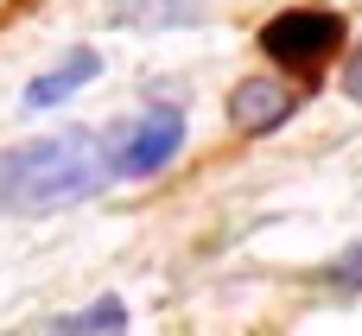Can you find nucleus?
Wrapping results in <instances>:
<instances>
[{"mask_svg": "<svg viewBox=\"0 0 362 336\" xmlns=\"http://www.w3.org/2000/svg\"><path fill=\"white\" fill-rule=\"evenodd\" d=\"M108 146L95 127H64L45 140H19L0 152V210L6 216H51L95 191H108Z\"/></svg>", "mask_w": 362, "mask_h": 336, "instance_id": "f257e3e1", "label": "nucleus"}, {"mask_svg": "<svg viewBox=\"0 0 362 336\" xmlns=\"http://www.w3.org/2000/svg\"><path fill=\"white\" fill-rule=\"evenodd\" d=\"M197 19H204V0H115V25H134V32H165Z\"/></svg>", "mask_w": 362, "mask_h": 336, "instance_id": "423d86ee", "label": "nucleus"}, {"mask_svg": "<svg viewBox=\"0 0 362 336\" xmlns=\"http://www.w3.org/2000/svg\"><path fill=\"white\" fill-rule=\"evenodd\" d=\"M293 108H299V95H293L286 83H274V76H248V83L229 89V121H235V133H274Z\"/></svg>", "mask_w": 362, "mask_h": 336, "instance_id": "20e7f679", "label": "nucleus"}, {"mask_svg": "<svg viewBox=\"0 0 362 336\" xmlns=\"http://www.w3.org/2000/svg\"><path fill=\"white\" fill-rule=\"evenodd\" d=\"M95 76H102V57H95L89 44H76L64 64H51L45 76L25 83V108H57V102H70V95H76L83 83H95Z\"/></svg>", "mask_w": 362, "mask_h": 336, "instance_id": "39448f33", "label": "nucleus"}, {"mask_svg": "<svg viewBox=\"0 0 362 336\" xmlns=\"http://www.w3.org/2000/svg\"><path fill=\"white\" fill-rule=\"evenodd\" d=\"M325 280H331L337 292H362V241H356V248H344V254L325 267Z\"/></svg>", "mask_w": 362, "mask_h": 336, "instance_id": "6e6552de", "label": "nucleus"}, {"mask_svg": "<svg viewBox=\"0 0 362 336\" xmlns=\"http://www.w3.org/2000/svg\"><path fill=\"white\" fill-rule=\"evenodd\" d=\"M337 44H344V19L318 13V6H293V13H274L261 25V51L286 70H318Z\"/></svg>", "mask_w": 362, "mask_h": 336, "instance_id": "7ed1b4c3", "label": "nucleus"}, {"mask_svg": "<svg viewBox=\"0 0 362 336\" xmlns=\"http://www.w3.org/2000/svg\"><path fill=\"white\" fill-rule=\"evenodd\" d=\"M344 89L362 102V51H350V64H344Z\"/></svg>", "mask_w": 362, "mask_h": 336, "instance_id": "1a4fd4ad", "label": "nucleus"}, {"mask_svg": "<svg viewBox=\"0 0 362 336\" xmlns=\"http://www.w3.org/2000/svg\"><path fill=\"white\" fill-rule=\"evenodd\" d=\"M121 330H127V311H121V299H95L89 311H76V318L51 324V336H121Z\"/></svg>", "mask_w": 362, "mask_h": 336, "instance_id": "0eeeda50", "label": "nucleus"}, {"mask_svg": "<svg viewBox=\"0 0 362 336\" xmlns=\"http://www.w3.org/2000/svg\"><path fill=\"white\" fill-rule=\"evenodd\" d=\"M102 146H108V172L115 178H153V172H165L185 152V108L153 102V108L102 127Z\"/></svg>", "mask_w": 362, "mask_h": 336, "instance_id": "f03ea898", "label": "nucleus"}]
</instances>
